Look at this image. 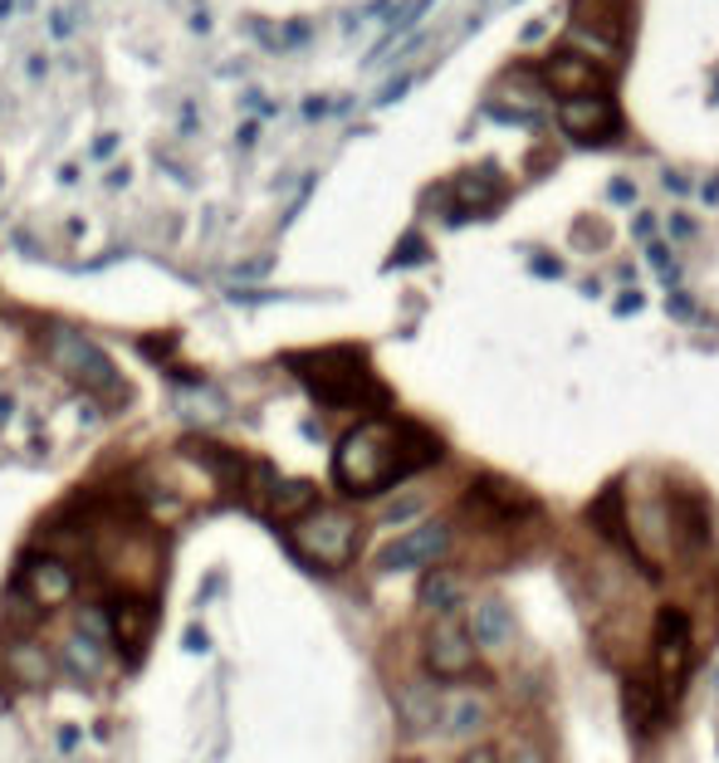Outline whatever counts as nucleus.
I'll list each match as a JSON object with an SVG mask.
<instances>
[{
    "instance_id": "nucleus-16",
    "label": "nucleus",
    "mask_w": 719,
    "mask_h": 763,
    "mask_svg": "<svg viewBox=\"0 0 719 763\" xmlns=\"http://www.w3.org/2000/svg\"><path fill=\"white\" fill-rule=\"evenodd\" d=\"M416 602H421L431 616H455L465 606V583L451 577V573H431L421 583V592H416Z\"/></svg>"
},
{
    "instance_id": "nucleus-8",
    "label": "nucleus",
    "mask_w": 719,
    "mask_h": 763,
    "mask_svg": "<svg viewBox=\"0 0 719 763\" xmlns=\"http://www.w3.org/2000/svg\"><path fill=\"white\" fill-rule=\"evenodd\" d=\"M685 671H690V622H685V612L666 606V612L656 616V626H651V675L660 680V695H666V700L680 695Z\"/></svg>"
},
{
    "instance_id": "nucleus-28",
    "label": "nucleus",
    "mask_w": 719,
    "mask_h": 763,
    "mask_svg": "<svg viewBox=\"0 0 719 763\" xmlns=\"http://www.w3.org/2000/svg\"><path fill=\"white\" fill-rule=\"evenodd\" d=\"M11 5H15V0H0V20H5V15H11Z\"/></svg>"
},
{
    "instance_id": "nucleus-19",
    "label": "nucleus",
    "mask_w": 719,
    "mask_h": 763,
    "mask_svg": "<svg viewBox=\"0 0 719 763\" xmlns=\"http://www.w3.org/2000/svg\"><path fill=\"white\" fill-rule=\"evenodd\" d=\"M11 671L21 675V685H45V675H50V655L35 651V646H15V651H11Z\"/></svg>"
},
{
    "instance_id": "nucleus-1",
    "label": "nucleus",
    "mask_w": 719,
    "mask_h": 763,
    "mask_svg": "<svg viewBox=\"0 0 719 763\" xmlns=\"http://www.w3.org/2000/svg\"><path fill=\"white\" fill-rule=\"evenodd\" d=\"M445 455L441 436L416 421H363L353 426L333 450V479L343 495L367 499L392 489L396 479L431 470Z\"/></svg>"
},
{
    "instance_id": "nucleus-10",
    "label": "nucleus",
    "mask_w": 719,
    "mask_h": 763,
    "mask_svg": "<svg viewBox=\"0 0 719 763\" xmlns=\"http://www.w3.org/2000/svg\"><path fill=\"white\" fill-rule=\"evenodd\" d=\"M494 710H490V695L484 690H451L441 695V714H436V734L451 743H475L484 729H490Z\"/></svg>"
},
{
    "instance_id": "nucleus-23",
    "label": "nucleus",
    "mask_w": 719,
    "mask_h": 763,
    "mask_svg": "<svg viewBox=\"0 0 719 763\" xmlns=\"http://www.w3.org/2000/svg\"><path fill=\"white\" fill-rule=\"evenodd\" d=\"M406 88H412V74H402V78H392V84L382 88V93H377V103H396V98L406 93Z\"/></svg>"
},
{
    "instance_id": "nucleus-14",
    "label": "nucleus",
    "mask_w": 719,
    "mask_h": 763,
    "mask_svg": "<svg viewBox=\"0 0 719 763\" xmlns=\"http://www.w3.org/2000/svg\"><path fill=\"white\" fill-rule=\"evenodd\" d=\"M396 724H402L406 739H426L436 734V714H441V695L431 685H396Z\"/></svg>"
},
{
    "instance_id": "nucleus-4",
    "label": "nucleus",
    "mask_w": 719,
    "mask_h": 763,
    "mask_svg": "<svg viewBox=\"0 0 719 763\" xmlns=\"http://www.w3.org/2000/svg\"><path fill=\"white\" fill-rule=\"evenodd\" d=\"M50 358L60 362L84 391L109 397V401H128V382L118 377L113 358L93 338H84V333H74V328H54L50 333Z\"/></svg>"
},
{
    "instance_id": "nucleus-11",
    "label": "nucleus",
    "mask_w": 719,
    "mask_h": 763,
    "mask_svg": "<svg viewBox=\"0 0 719 763\" xmlns=\"http://www.w3.org/2000/svg\"><path fill=\"white\" fill-rule=\"evenodd\" d=\"M152 616H157V606L148 602V597H133V592H123V602L109 612V641L118 646L128 661H138L142 651H148V641H152Z\"/></svg>"
},
{
    "instance_id": "nucleus-3",
    "label": "nucleus",
    "mask_w": 719,
    "mask_h": 763,
    "mask_svg": "<svg viewBox=\"0 0 719 763\" xmlns=\"http://www.w3.org/2000/svg\"><path fill=\"white\" fill-rule=\"evenodd\" d=\"M289 538H294V553L304 558L318 573H343L357 558V543H363V528H357V514L333 504H314L304 518L289 524Z\"/></svg>"
},
{
    "instance_id": "nucleus-15",
    "label": "nucleus",
    "mask_w": 719,
    "mask_h": 763,
    "mask_svg": "<svg viewBox=\"0 0 719 763\" xmlns=\"http://www.w3.org/2000/svg\"><path fill=\"white\" fill-rule=\"evenodd\" d=\"M265 504L275 509L285 524H294V518H304L314 504H324L318 499V489L308 485V479H269V495H265Z\"/></svg>"
},
{
    "instance_id": "nucleus-26",
    "label": "nucleus",
    "mask_w": 719,
    "mask_h": 763,
    "mask_svg": "<svg viewBox=\"0 0 719 763\" xmlns=\"http://www.w3.org/2000/svg\"><path fill=\"white\" fill-rule=\"evenodd\" d=\"M539 35H543V20H533V25H524V35H519V39H524V45H533Z\"/></svg>"
},
{
    "instance_id": "nucleus-13",
    "label": "nucleus",
    "mask_w": 719,
    "mask_h": 763,
    "mask_svg": "<svg viewBox=\"0 0 719 763\" xmlns=\"http://www.w3.org/2000/svg\"><path fill=\"white\" fill-rule=\"evenodd\" d=\"M74 587H79V583H74V573L60 563V558H50V553L35 558V563L21 573V592L30 597L35 606H45V612H54V606L70 602Z\"/></svg>"
},
{
    "instance_id": "nucleus-6",
    "label": "nucleus",
    "mask_w": 719,
    "mask_h": 763,
    "mask_svg": "<svg viewBox=\"0 0 719 763\" xmlns=\"http://www.w3.org/2000/svg\"><path fill=\"white\" fill-rule=\"evenodd\" d=\"M558 127L572 147H607L621 137V108L611 93L558 98Z\"/></svg>"
},
{
    "instance_id": "nucleus-25",
    "label": "nucleus",
    "mask_w": 719,
    "mask_h": 763,
    "mask_svg": "<svg viewBox=\"0 0 719 763\" xmlns=\"http://www.w3.org/2000/svg\"><path fill=\"white\" fill-rule=\"evenodd\" d=\"M670 230H676V240H685V235H690V230H695V225H690V221H685V215H676V221H670Z\"/></svg>"
},
{
    "instance_id": "nucleus-9",
    "label": "nucleus",
    "mask_w": 719,
    "mask_h": 763,
    "mask_svg": "<svg viewBox=\"0 0 719 763\" xmlns=\"http://www.w3.org/2000/svg\"><path fill=\"white\" fill-rule=\"evenodd\" d=\"M445 548H451V528L421 524V528H412V534L377 548V567H382V573H416V567H431L436 558H445Z\"/></svg>"
},
{
    "instance_id": "nucleus-12",
    "label": "nucleus",
    "mask_w": 719,
    "mask_h": 763,
    "mask_svg": "<svg viewBox=\"0 0 719 763\" xmlns=\"http://www.w3.org/2000/svg\"><path fill=\"white\" fill-rule=\"evenodd\" d=\"M465 631H470V641H475L480 655H504L514 646V612L500 602V597H480V602L470 606Z\"/></svg>"
},
{
    "instance_id": "nucleus-22",
    "label": "nucleus",
    "mask_w": 719,
    "mask_h": 763,
    "mask_svg": "<svg viewBox=\"0 0 719 763\" xmlns=\"http://www.w3.org/2000/svg\"><path fill=\"white\" fill-rule=\"evenodd\" d=\"M412 514H421V499H396V504L387 509V524H396V518H412Z\"/></svg>"
},
{
    "instance_id": "nucleus-18",
    "label": "nucleus",
    "mask_w": 719,
    "mask_h": 763,
    "mask_svg": "<svg viewBox=\"0 0 719 763\" xmlns=\"http://www.w3.org/2000/svg\"><path fill=\"white\" fill-rule=\"evenodd\" d=\"M431 5H436V0H406V5H402V10H396V15H387V35H382V45H377V49H373V54H367V68H373V64H377V59H382V54H387V45H392V39H396V35H402V29H406V25H412V20H421V15H426V10H431Z\"/></svg>"
},
{
    "instance_id": "nucleus-27",
    "label": "nucleus",
    "mask_w": 719,
    "mask_h": 763,
    "mask_svg": "<svg viewBox=\"0 0 719 763\" xmlns=\"http://www.w3.org/2000/svg\"><path fill=\"white\" fill-rule=\"evenodd\" d=\"M656 230V215H636V235H651Z\"/></svg>"
},
{
    "instance_id": "nucleus-2",
    "label": "nucleus",
    "mask_w": 719,
    "mask_h": 763,
    "mask_svg": "<svg viewBox=\"0 0 719 763\" xmlns=\"http://www.w3.org/2000/svg\"><path fill=\"white\" fill-rule=\"evenodd\" d=\"M289 367L308 382L318 401L328 406H348V411H363V406H382L387 387L373 377L367 367V352L363 348H318V352H294Z\"/></svg>"
},
{
    "instance_id": "nucleus-5",
    "label": "nucleus",
    "mask_w": 719,
    "mask_h": 763,
    "mask_svg": "<svg viewBox=\"0 0 719 763\" xmlns=\"http://www.w3.org/2000/svg\"><path fill=\"white\" fill-rule=\"evenodd\" d=\"M421 661L431 680H470L480 671V651H475L470 631H465L461 616H436L421 636Z\"/></svg>"
},
{
    "instance_id": "nucleus-21",
    "label": "nucleus",
    "mask_w": 719,
    "mask_h": 763,
    "mask_svg": "<svg viewBox=\"0 0 719 763\" xmlns=\"http://www.w3.org/2000/svg\"><path fill=\"white\" fill-rule=\"evenodd\" d=\"M461 763H500V749H494V743H470V749L461 753Z\"/></svg>"
},
{
    "instance_id": "nucleus-7",
    "label": "nucleus",
    "mask_w": 719,
    "mask_h": 763,
    "mask_svg": "<svg viewBox=\"0 0 719 763\" xmlns=\"http://www.w3.org/2000/svg\"><path fill=\"white\" fill-rule=\"evenodd\" d=\"M539 84L558 98H588V93H611L607 64H597L592 54H582L578 45H558L539 68Z\"/></svg>"
},
{
    "instance_id": "nucleus-17",
    "label": "nucleus",
    "mask_w": 719,
    "mask_h": 763,
    "mask_svg": "<svg viewBox=\"0 0 719 763\" xmlns=\"http://www.w3.org/2000/svg\"><path fill=\"white\" fill-rule=\"evenodd\" d=\"M500 191H504V176L494 162H480L475 172L455 176V196H465V205H480V211H490L500 201Z\"/></svg>"
},
{
    "instance_id": "nucleus-20",
    "label": "nucleus",
    "mask_w": 719,
    "mask_h": 763,
    "mask_svg": "<svg viewBox=\"0 0 719 763\" xmlns=\"http://www.w3.org/2000/svg\"><path fill=\"white\" fill-rule=\"evenodd\" d=\"M500 763H548V759H543V749L529 739V734H514V739L500 749Z\"/></svg>"
},
{
    "instance_id": "nucleus-24",
    "label": "nucleus",
    "mask_w": 719,
    "mask_h": 763,
    "mask_svg": "<svg viewBox=\"0 0 719 763\" xmlns=\"http://www.w3.org/2000/svg\"><path fill=\"white\" fill-rule=\"evenodd\" d=\"M611 201H617V205H631V201H636V186H631L627 176H617V182H611Z\"/></svg>"
}]
</instances>
